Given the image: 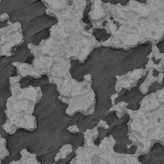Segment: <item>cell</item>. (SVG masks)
Here are the masks:
<instances>
[{
    "label": "cell",
    "mask_w": 164,
    "mask_h": 164,
    "mask_svg": "<svg viewBox=\"0 0 164 164\" xmlns=\"http://www.w3.org/2000/svg\"><path fill=\"white\" fill-rule=\"evenodd\" d=\"M93 141L85 140L84 146L77 150L74 164H142L139 160L141 154L138 150L133 154H119L114 152L113 142L104 140L97 146Z\"/></svg>",
    "instance_id": "4"
},
{
    "label": "cell",
    "mask_w": 164,
    "mask_h": 164,
    "mask_svg": "<svg viewBox=\"0 0 164 164\" xmlns=\"http://www.w3.org/2000/svg\"><path fill=\"white\" fill-rule=\"evenodd\" d=\"M49 81L56 84L59 99L69 105L66 111L67 114L72 116L78 111L86 114L93 113L95 94L91 88V75H85L82 82L72 78L70 72L61 76L50 77Z\"/></svg>",
    "instance_id": "3"
},
{
    "label": "cell",
    "mask_w": 164,
    "mask_h": 164,
    "mask_svg": "<svg viewBox=\"0 0 164 164\" xmlns=\"http://www.w3.org/2000/svg\"><path fill=\"white\" fill-rule=\"evenodd\" d=\"M67 129L70 132L72 133L79 132V129H78L77 126L76 125H73V126H70Z\"/></svg>",
    "instance_id": "8"
},
{
    "label": "cell",
    "mask_w": 164,
    "mask_h": 164,
    "mask_svg": "<svg viewBox=\"0 0 164 164\" xmlns=\"http://www.w3.org/2000/svg\"><path fill=\"white\" fill-rule=\"evenodd\" d=\"M72 146L71 145H66L64 146L60 150V152L58 154L56 157V161H58L60 159H64L69 154L72 152Z\"/></svg>",
    "instance_id": "7"
},
{
    "label": "cell",
    "mask_w": 164,
    "mask_h": 164,
    "mask_svg": "<svg viewBox=\"0 0 164 164\" xmlns=\"http://www.w3.org/2000/svg\"><path fill=\"white\" fill-rule=\"evenodd\" d=\"M22 78L19 75L9 78L12 95L7 100L5 110L7 121L3 126L9 134L14 133L19 128L32 131L36 127L32 113L41 99L42 92L39 87L29 86L21 88L20 82Z\"/></svg>",
    "instance_id": "2"
},
{
    "label": "cell",
    "mask_w": 164,
    "mask_h": 164,
    "mask_svg": "<svg viewBox=\"0 0 164 164\" xmlns=\"http://www.w3.org/2000/svg\"><path fill=\"white\" fill-rule=\"evenodd\" d=\"M7 24V27L0 29V56L11 57L13 48L20 45L24 41L21 23L8 21Z\"/></svg>",
    "instance_id": "5"
},
{
    "label": "cell",
    "mask_w": 164,
    "mask_h": 164,
    "mask_svg": "<svg viewBox=\"0 0 164 164\" xmlns=\"http://www.w3.org/2000/svg\"><path fill=\"white\" fill-rule=\"evenodd\" d=\"M144 72L143 70L141 68L129 72L123 76H117L115 89L117 91H120L123 88L126 89L131 88L142 77Z\"/></svg>",
    "instance_id": "6"
},
{
    "label": "cell",
    "mask_w": 164,
    "mask_h": 164,
    "mask_svg": "<svg viewBox=\"0 0 164 164\" xmlns=\"http://www.w3.org/2000/svg\"><path fill=\"white\" fill-rule=\"evenodd\" d=\"M42 2L46 13L58 19L49 29V36L42 40L37 47L42 51L64 56L83 63L95 49L102 46L91 32L84 28L82 21L86 0H47Z\"/></svg>",
    "instance_id": "1"
},
{
    "label": "cell",
    "mask_w": 164,
    "mask_h": 164,
    "mask_svg": "<svg viewBox=\"0 0 164 164\" xmlns=\"http://www.w3.org/2000/svg\"><path fill=\"white\" fill-rule=\"evenodd\" d=\"M9 15L7 13H4L0 15V21L3 22L4 21H9Z\"/></svg>",
    "instance_id": "9"
}]
</instances>
